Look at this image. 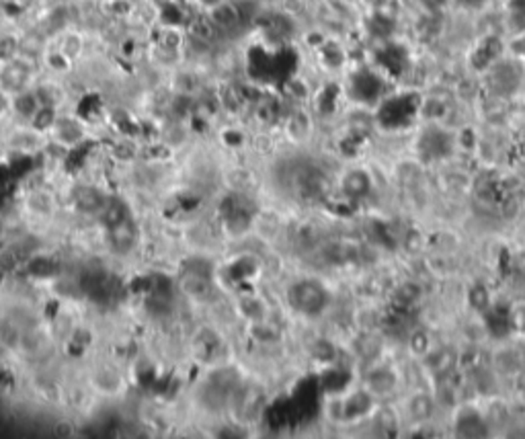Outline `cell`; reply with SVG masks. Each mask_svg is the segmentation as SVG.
Wrapping results in <instances>:
<instances>
[{"label": "cell", "mask_w": 525, "mask_h": 439, "mask_svg": "<svg viewBox=\"0 0 525 439\" xmlns=\"http://www.w3.org/2000/svg\"><path fill=\"white\" fill-rule=\"evenodd\" d=\"M210 19L213 21V25L218 27V31H232L240 25L243 15H240V9L238 4L230 2V0H220L215 2L213 6H210Z\"/></svg>", "instance_id": "obj_1"}, {"label": "cell", "mask_w": 525, "mask_h": 439, "mask_svg": "<svg viewBox=\"0 0 525 439\" xmlns=\"http://www.w3.org/2000/svg\"><path fill=\"white\" fill-rule=\"evenodd\" d=\"M27 76H29V68L23 64V62H19L15 58L13 62H6L4 70L0 72V86H2V91H6V93L25 91Z\"/></svg>", "instance_id": "obj_2"}, {"label": "cell", "mask_w": 525, "mask_h": 439, "mask_svg": "<svg viewBox=\"0 0 525 439\" xmlns=\"http://www.w3.org/2000/svg\"><path fill=\"white\" fill-rule=\"evenodd\" d=\"M51 133H53V140L66 148L76 146L84 138V130L81 128V123L74 121L72 117H58L53 128H51Z\"/></svg>", "instance_id": "obj_3"}, {"label": "cell", "mask_w": 525, "mask_h": 439, "mask_svg": "<svg viewBox=\"0 0 525 439\" xmlns=\"http://www.w3.org/2000/svg\"><path fill=\"white\" fill-rule=\"evenodd\" d=\"M105 201L107 199L101 196L95 187H78L74 191V203L78 206V210L86 213H101Z\"/></svg>", "instance_id": "obj_4"}, {"label": "cell", "mask_w": 525, "mask_h": 439, "mask_svg": "<svg viewBox=\"0 0 525 439\" xmlns=\"http://www.w3.org/2000/svg\"><path fill=\"white\" fill-rule=\"evenodd\" d=\"M11 107H13V111L19 117L31 121L33 115L39 111L41 103H39V99L35 95V91H19V93H15L13 101H11Z\"/></svg>", "instance_id": "obj_5"}, {"label": "cell", "mask_w": 525, "mask_h": 439, "mask_svg": "<svg viewBox=\"0 0 525 439\" xmlns=\"http://www.w3.org/2000/svg\"><path fill=\"white\" fill-rule=\"evenodd\" d=\"M189 35L199 39V41L210 44V41H213V37L218 35V27L213 25V21L210 19V15H199L191 21V25H189Z\"/></svg>", "instance_id": "obj_6"}, {"label": "cell", "mask_w": 525, "mask_h": 439, "mask_svg": "<svg viewBox=\"0 0 525 439\" xmlns=\"http://www.w3.org/2000/svg\"><path fill=\"white\" fill-rule=\"evenodd\" d=\"M109 230H111V234H109V238H111V248L117 251V253H128L131 246H133V232L128 230L123 222L117 224V226L109 228Z\"/></svg>", "instance_id": "obj_7"}, {"label": "cell", "mask_w": 525, "mask_h": 439, "mask_svg": "<svg viewBox=\"0 0 525 439\" xmlns=\"http://www.w3.org/2000/svg\"><path fill=\"white\" fill-rule=\"evenodd\" d=\"M9 146L16 150V152H33V150H37V148L41 146V142H39V131L37 130H31V131H19L13 136V140H11V144Z\"/></svg>", "instance_id": "obj_8"}, {"label": "cell", "mask_w": 525, "mask_h": 439, "mask_svg": "<svg viewBox=\"0 0 525 439\" xmlns=\"http://www.w3.org/2000/svg\"><path fill=\"white\" fill-rule=\"evenodd\" d=\"M183 290H185L187 296H191L195 300H201V298H205L208 292H210V281L205 277L191 273V276L183 279Z\"/></svg>", "instance_id": "obj_9"}, {"label": "cell", "mask_w": 525, "mask_h": 439, "mask_svg": "<svg viewBox=\"0 0 525 439\" xmlns=\"http://www.w3.org/2000/svg\"><path fill=\"white\" fill-rule=\"evenodd\" d=\"M56 119H58V109H56V107H46V105H41L39 111L33 115L31 128L37 131L51 130L53 123H56Z\"/></svg>", "instance_id": "obj_10"}, {"label": "cell", "mask_w": 525, "mask_h": 439, "mask_svg": "<svg viewBox=\"0 0 525 439\" xmlns=\"http://www.w3.org/2000/svg\"><path fill=\"white\" fill-rule=\"evenodd\" d=\"M44 49V41L37 35H27L25 39L19 41V54H23L25 58H37Z\"/></svg>", "instance_id": "obj_11"}, {"label": "cell", "mask_w": 525, "mask_h": 439, "mask_svg": "<svg viewBox=\"0 0 525 439\" xmlns=\"http://www.w3.org/2000/svg\"><path fill=\"white\" fill-rule=\"evenodd\" d=\"M16 56H19V39H15L13 35H6L0 39V62L6 64V62H13Z\"/></svg>", "instance_id": "obj_12"}, {"label": "cell", "mask_w": 525, "mask_h": 439, "mask_svg": "<svg viewBox=\"0 0 525 439\" xmlns=\"http://www.w3.org/2000/svg\"><path fill=\"white\" fill-rule=\"evenodd\" d=\"M35 95L39 99V103L41 105H46V107H56L58 109V105H60V97H58V89L56 86H49V84H39L37 89H35Z\"/></svg>", "instance_id": "obj_13"}, {"label": "cell", "mask_w": 525, "mask_h": 439, "mask_svg": "<svg viewBox=\"0 0 525 439\" xmlns=\"http://www.w3.org/2000/svg\"><path fill=\"white\" fill-rule=\"evenodd\" d=\"M31 208L37 213H48L53 210V199L46 191H37L31 196Z\"/></svg>", "instance_id": "obj_14"}, {"label": "cell", "mask_w": 525, "mask_h": 439, "mask_svg": "<svg viewBox=\"0 0 525 439\" xmlns=\"http://www.w3.org/2000/svg\"><path fill=\"white\" fill-rule=\"evenodd\" d=\"M81 49H82V41H81V37L78 35H68V37H64V41H62V48H60V51L64 54L66 58H76L78 54H81Z\"/></svg>", "instance_id": "obj_15"}, {"label": "cell", "mask_w": 525, "mask_h": 439, "mask_svg": "<svg viewBox=\"0 0 525 439\" xmlns=\"http://www.w3.org/2000/svg\"><path fill=\"white\" fill-rule=\"evenodd\" d=\"M164 37H166V39H163V46L166 49H175L180 46V35L177 31H166L164 33Z\"/></svg>", "instance_id": "obj_16"}, {"label": "cell", "mask_w": 525, "mask_h": 439, "mask_svg": "<svg viewBox=\"0 0 525 439\" xmlns=\"http://www.w3.org/2000/svg\"><path fill=\"white\" fill-rule=\"evenodd\" d=\"M9 107H11L9 95H6V91H2V89H0V115L4 113V111H9Z\"/></svg>", "instance_id": "obj_17"}, {"label": "cell", "mask_w": 525, "mask_h": 439, "mask_svg": "<svg viewBox=\"0 0 525 439\" xmlns=\"http://www.w3.org/2000/svg\"><path fill=\"white\" fill-rule=\"evenodd\" d=\"M4 230H6V226H4V220H2V218H0V236H2V234H4Z\"/></svg>", "instance_id": "obj_18"}, {"label": "cell", "mask_w": 525, "mask_h": 439, "mask_svg": "<svg viewBox=\"0 0 525 439\" xmlns=\"http://www.w3.org/2000/svg\"><path fill=\"white\" fill-rule=\"evenodd\" d=\"M201 2H203V4H208V6H213V4H215V2H220V0H201Z\"/></svg>", "instance_id": "obj_19"}, {"label": "cell", "mask_w": 525, "mask_h": 439, "mask_svg": "<svg viewBox=\"0 0 525 439\" xmlns=\"http://www.w3.org/2000/svg\"><path fill=\"white\" fill-rule=\"evenodd\" d=\"M464 2H468V4H476V2H480V0H464Z\"/></svg>", "instance_id": "obj_20"}]
</instances>
